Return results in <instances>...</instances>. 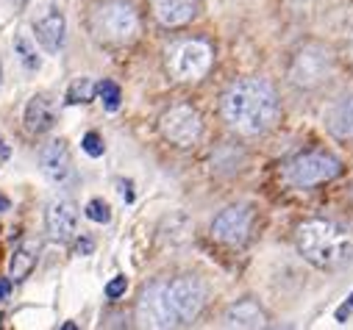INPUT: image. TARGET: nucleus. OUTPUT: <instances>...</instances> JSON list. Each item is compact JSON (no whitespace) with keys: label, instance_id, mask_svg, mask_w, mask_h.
Listing matches in <instances>:
<instances>
[{"label":"nucleus","instance_id":"3","mask_svg":"<svg viewBox=\"0 0 353 330\" xmlns=\"http://www.w3.org/2000/svg\"><path fill=\"white\" fill-rule=\"evenodd\" d=\"M298 250L309 264L320 270H334L350 258L353 241L339 225L325 219H309L298 228Z\"/></svg>","mask_w":353,"mask_h":330},{"label":"nucleus","instance_id":"30","mask_svg":"<svg viewBox=\"0 0 353 330\" xmlns=\"http://www.w3.org/2000/svg\"><path fill=\"white\" fill-rule=\"evenodd\" d=\"M17 3H26V0H17Z\"/></svg>","mask_w":353,"mask_h":330},{"label":"nucleus","instance_id":"7","mask_svg":"<svg viewBox=\"0 0 353 330\" xmlns=\"http://www.w3.org/2000/svg\"><path fill=\"white\" fill-rule=\"evenodd\" d=\"M292 80L303 89H314L320 87L323 80H328L331 75V53L325 47H317V45H309L303 47L295 61H292V69H290Z\"/></svg>","mask_w":353,"mask_h":330},{"label":"nucleus","instance_id":"26","mask_svg":"<svg viewBox=\"0 0 353 330\" xmlns=\"http://www.w3.org/2000/svg\"><path fill=\"white\" fill-rule=\"evenodd\" d=\"M92 247H95V244H92L90 239H81V241H78V253L86 256V253H92Z\"/></svg>","mask_w":353,"mask_h":330},{"label":"nucleus","instance_id":"17","mask_svg":"<svg viewBox=\"0 0 353 330\" xmlns=\"http://www.w3.org/2000/svg\"><path fill=\"white\" fill-rule=\"evenodd\" d=\"M37 258H39V244H34V241L20 244L14 250V256H12V261H9V278L12 280H26L34 272Z\"/></svg>","mask_w":353,"mask_h":330},{"label":"nucleus","instance_id":"20","mask_svg":"<svg viewBox=\"0 0 353 330\" xmlns=\"http://www.w3.org/2000/svg\"><path fill=\"white\" fill-rule=\"evenodd\" d=\"M98 98H101L106 111H117L120 109V87L114 84V80H101L98 84Z\"/></svg>","mask_w":353,"mask_h":330},{"label":"nucleus","instance_id":"12","mask_svg":"<svg viewBox=\"0 0 353 330\" xmlns=\"http://www.w3.org/2000/svg\"><path fill=\"white\" fill-rule=\"evenodd\" d=\"M34 39L53 56L64 47V14L59 9H48L34 20Z\"/></svg>","mask_w":353,"mask_h":330},{"label":"nucleus","instance_id":"2","mask_svg":"<svg viewBox=\"0 0 353 330\" xmlns=\"http://www.w3.org/2000/svg\"><path fill=\"white\" fill-rule=\"evenodd\" d=\"M223 117L234 131L259 136L270 131L279 120V95L268 80L242 78L223 95Z\"/></svg>","mask_w":353,"mask_h":330},{"label":"nucleus","instance_id":"9","mask_svg":"<svg viewBox=\"0 0 353 330\" xmlns=\"http://www.w3.org/2000/svg\"><path fill=\"white\" fill-rule=\"evenodd\" d=\"M250 233V211L248 208H225L214 222H212V236L228 247H242Z\"/></svg>","mask_w":353,"mask_h":330},{"label":"nucleus","instance_id":"24","mask_svg":"<svg viewBox=\"0 0 353 330\" xmlns=\"http://www.w3.org/2000/svg\"><path fill=\"white\" fill-rule=\"evenodd\" d=\"M350 314H353V292H350V297L336 308V319H339V322H345Z\"/></svg>","mask_w":353,"mask_h":330},{"label":"nucleus","instance_id":"5","mask_svg":"<svg viewBox=\"0 0 353 330\" xmlns=\"http://www.w3.org/2000/svg\"><path fill=\"white\" fill-rule=\"evenodd\" d=\"M212 67V47L201 39H181L167 50V69L175 80H201Z\"/></svg>","mask_w":353,"mask_h":330},{"label":"nucleus","instance_id":"13","mask_svg":"<svg viewBox=\"0 0 353 330\" xmlns=\"http://www.w3.org/2000/svg\"><path fill=\"white\" fill-rule=\"evenodd\" d=\"M198 0H150L153 17L164 28H181L195 17Z\"/></svg>","mask_w":353,"mask_h":330},{"label":"nucleus","instance_id":"16","mask_svg":"<svg viewBox=\"0 0 353 330\" xmlns=\"http://www.w3.org/2000/svg\"><path fill=\"white\" fill-rule=\"evenodd\" d=\"M225 324L228 327H264L268 319H264V314L256 302L245 300V302H236L225 311Z\"/></svg>","mask_w":353,"mask_h":330},{"label":"nucleus","instance_id":"6","mask_svg":"<svg viewBox=\"0 0 353 330\" xmlns=\"http://www.w3.org/2000/svg\"><path fill=\"white\" fill-rule=\"evenodd\" d=\"M339 167L342 164L328 155V153H303L298 158H292L287 167H284V181L295 189H309V186H317V184H325L331 178L339 175Z\"/></svg>","mask_w":353,"mask_h":330},{"label":"nucleus","instance_id":"1","mask_svg":"<svg viewBox=\"0 0 353 330\" xmlns=\"http://www.w3.org/2000/svg\"><path fill=\"white\" fill-rule=\"evenodd\" d=\"M203 300L206 292L195 278L161 280L142 292L137 314L145 327H181L201 314Z\"/></svg>","mask_w":353,"mask_h":330},{"label":"nucleus","instance_id":"18","mask_svg":"<svg viewBox=\"0 0 353 330\" xmlns=\"http://www.w3.org/2000/svg\"><path fill=\"white\" fill-rule=\"evenodd\" d=\"M14 53H17L20 64H23L28 72H37V69L42 67V58H39V53H37V45H34V39H31L28 34H20V36L14 39Z\"/></svg>","mask_w":353,"mask_h":330},{"label":"nucleus","instance_id":"21","mask_svg":"<svg viewBox=\"0 0 353 330\" xmlns=\"http://www.w3.org/2000/svg\"><path fill=\"white\" fill-rule=\"evenodd\" d=\"M86 217H90L92 222L106 225V222H112V208H109V203H106V200L95 197V200L86 203Z\"/></svg>","mask_w":353,"mask_h":330},{"label":"nucleus","instance_id":"19","mask_svg":"<svg viewBox=\"0 0 353 330\" xmlns=\"http://www.w3.org/2000/svg\"><path fill=\"white\" fill-rule=\"evenodd\" d=\"M98 95V84L92 78H75L70 89H67V103L70 106H78V103H90L92 98Z\"/></svg>","mask_w":353,"mask_h":330},{"label":"nucleus","instance_id":"28","mask_svg":"<svg viewBox=\"0 0 353 330\" xmlns=\"http://www.w3.org/2000/svg\"><path fill=\"white\" fill-rule=\"evenodd\" d=\"M9 206H12V203H9V197H6L3 192H0V214H3V211H9Z\"/></svg>","mask_w":353,"mask_h":330},{"label":"nucleus","instance_id":"14","mask_svg":"<svg viewBox=\"0 0 353 330\" xmlns=\"http://www.w3.org/2000/svg\"><path fill=\"white\" fill-rule=\"evenodd\" d=\"M23 122H26V131L34 133V136H42L53 128L56 122V106L48 95H37L31 98V103L26 106V114H23Z\"/></svg>","mask_w":353,"mask_h":330},{"label":"nucleus","instance_id":"11","mask_svg":"<svg viewBox=\"0 0 353 330\" xmlns=\"http://www.w3.org/2000/svg\"><path fill=\"white\" fill-rule=\"evenodd\" d=\"M39 167H42L45 178L53 181V184H59V186L70 181V175H72V158H70V150H67V142L64 139H53L50 144L42 147Z\"/></svg>","mask_w":353,"mask_h":330},{"label":"nucleus","instance_id":"8","mask_svg":"<svg viewBox=\"0 0 353 330\" xmlns=\"http://www.w3.org/2000/svg\"><path fill=\"white\" fill-rule=\"evenodd\" d=\"M201 117L190 106H175L161 117V133L179 147H192L201 136Z\"/></svg>","mask_w":353,"mask_h":330},{"label":"nucleus","instance_id":"4","mask_svg":"<svg viewBox=\"0 0 353 330\" xmlns=\"http://www.w3.org/2000/svg\"><path fill=\"white\" fill-rule=\"evenodd\" d=\"M92 34L103 45H114V47L128 45L139 34V17L123 0H109V3L98 6L92 14Z\"/></svg>","mask_w":353,"mask_h":330},{"label":"nucleus","instance_id":"10","mask_svg":"<svg viewBox=\"0 0 353 330\" xmlns=\"http://www.w3.org/2000/svg\"><path fill=\"white\" fill-rule=\"evenodd\" d=\"M45 228H48V236L53 241H70L75 236V230H78V208H75V203L67 200V197H56L48 206Z\"/></svg>","mask_w":353,"mask_h":330},{"label":"nucleus","instance_id":"27","mask_svg":"<svg viewBox=\"0 0 353 330\" xmlns=\"http://www.w3.org/2000/svg\"><path fill=\"white\" fill-rule=\"evenodd\" d=\"M9 155H12V147H9L3 139H0V164H3V161H9Z\"/></svg>","mask_w":353,"mask_h":330},{"label":"nucleus","instance_id":"22","mask_svg":"<svg viewBox=\"0 0 353 330\" xmlns=\"http://www.w3.org/2000/svg\"><path fill=\"white\" fill-rule=\"evenodd\" d=\"M81 147H83V153L86 155H92V158H98V155H103V139H101V133H86L83 136V142H81Z\"/></svg>","mask_w":353,"mask_h":330},{"label":"nucleus","instance_id":"15","mask_svg":"<svg viewBox=\"0 0 353 330\" xmlns=\"http://www.w3.org/2000/svg\"><path fill=\"white\" fill-rule=\"evenodd\" d=\"M328 131L336 136V139H353V98H342L331 106L328 117Z\"/></svg>","mask_w":353,"mask_h":330},{"label":"nucleus","instance_id":"29","mask_svg":"<svg viewBox=\"0 0 353 330\" xmlns=\"http://www.w3.org/2000/svg\"><path fill=\"white\" fill-rule=\"evenodd\" d=\"M350 56H353V45H350Z\"/></svg>","mask_w":353,"mask_h":330},{"label":"nucleus","instance_id":"23","mask_svg":"<svg viewBox=\"0 0 353 330\" xmlns=\"http://www.w3.org/2000/svg\"><path fill=\"white\" fill-rule=\"evenodd\" d=\"M125 289H128L125 275H117L114 280H109V283H106V297H109V300H117V297H123V294H125Z\"/></svg>","mask_w":353,"mask_h":330},{"label":"nucleus","instance_id":"25","mask_svg":"<svg viewBox=\"0 0 353 330\" xmlns=\"http://www.w3.org/2000/svg\"><path fill=\"white\" fill-rule=\"evenodd\" d=\"M12 294V278H0V302H6Z\"/></svg>","mask_w":353,"mask_h":330}]
</instances>
